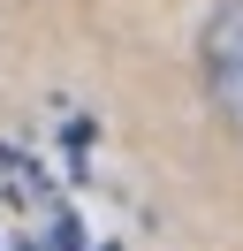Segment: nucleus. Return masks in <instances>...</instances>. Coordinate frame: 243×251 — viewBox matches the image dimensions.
<instances>
[{"mask_svg":"<svg viewBox=\"0 0 243 251\" xmlns=\"http://www.w3.org/2000/svg\"><path fill=\"white\" fill-rule=\"evenodd\" d=\"M197 53H205V92H213V107H220L228 129L243 137V0H220V8L205 16Z\"/></svg>","mask_w":243,"mask_h":251,"instance_id":"f257e3e1","label":"nucleus"}]
</instances>
